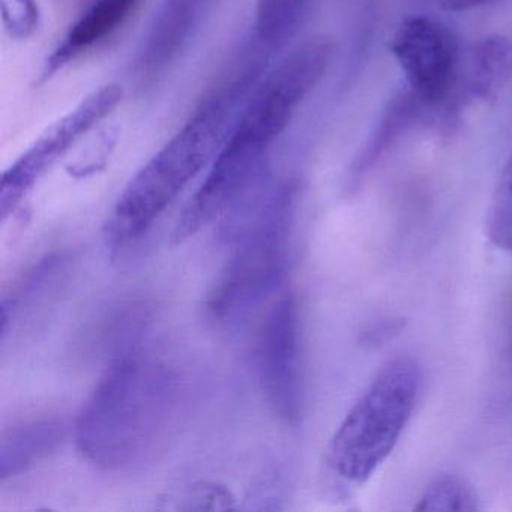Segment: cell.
I'll return each mask as SVG.
<instances>
[{
  "mask_svg": "<svg viewBox=\"0 0 512 512\" xmlns=\"http://www.w3.org/2000/svg\"><path fill=\"white\" fill-rule=\"evenodd\" d=\"M403 329L401 320H388V322L380 323L374 326L371 332H368V340L373 344L383 343V341L391 338L392 335L398 334Z\"/></svg>",
  "mask_w": 512,
  "mask_h": 512,
  "instance_id": "2e32d148",
  "label": "cell"
},
{
  "mask_svg": "<svg viewBox=\"0 0 512 512\" xmlns=\"http://www.w3.org/2000/svg\"><path fill=\"white\" fill-rule=\"evenodd\" d=\"M491 2H496V0H440V7L442 10L458 13V11L473 10V8L491 4Z\"/></svg>",
  "mask_w": 512,
  "mask_h": 512,
  "instance_id": "e0dca14e",
  "label": "cell"
},
{
  "mask_svg": "<svg viewBox=\"0 0 512 512\" xmlns=\"http://www.w3.org/2000/svg\"><path fill=\"white\" fill-rule=\"evenodd\" d=\"M139 5L140 0H94L46 59L38 83L49 82L59 71L110 40Z\"/></svg>",
  "mask_w": 512,
  "mask_h": 512,
  "instance_id": "9c48e42d",
  "label": "cell"
},
{
  "mask_svg": "<svg viewBox=\"0 0 512 512\" xmlns=\"http://www.w3.org/2000/svg\"><path fill=\"white\" fill-rule=\"evenodd\" d=\"M178 383L158 362L124 356L104 374L80 413L77 448L107 470L142 463L173 421Z\"/></svg>",
  "mask_w": 512,
  "mask_h": 512,
  "instance_id": "6da1fadb",
  "label": "cell"
},
{
  "mask_svg": "<svg viewBox=\"0 0 512 512\" xmlns=\"http://www.w3.org/2000/svg\"><path fill=\"white\" fill-rule=\"evenodd\" d=\"M208 4L209 0H163L137 55L134 68L140 80L152 82L179 58L196 34Z\"/></svg>",
  "mask_w": 512,
  "mask_h": 512,
  "instance_id": "ba28073f",
  "label": "cell"
},
{
  "mask_svg": "<svg viewBox=\"0 0 512 512\" xmlns=\"http://www.w3.org/2000/svg\"><path fill=\"white\" fill-rule=\"evenodd\" d=\"M389 49L410 91L425 106L448 98L457 79L458 47L445 25L430 17H407L392 34Z\"/></svg>",
  "mask_w": 512,
  "mask_h": 512,
  "instance_id": "8992f818",
  "label": "cell"
},
{
  "mask_svg": "<svg viewBox=\"0 0 512 512\" xmlns=\"http://www.w3.org/2000/svg\"><path fill=\"white\" fill-rule=\"evenodd\" d=\"M298 187L281 185L253 223L212 287L208 308L218 320L238 319L262 304L286 280L292 256Z\"/></svg>",
  "mask_w": 512,
  "mask_h": 512,
  "instance_id": "3957f363",
  "label": "cell"
},
{
  "mask_svg": "<svg viewBox=\"0 0 512 512\" xmlns=\"http://www.w3.org/2000/svg\"><path fill=\"white\" fill-rule=\"evenodd\" d=\"M487 236L496 247L512 251V155L497 182L487 215Z\"/></svg>",
  "mask_w": 512,
  "mask_h": 512,
  "instance_id": "5bb4252c",
  "label": "cell"
},
{
  "mask_svg": "<svg viewBox=\"0 0 512 512\" xmlns=\"http://www.w3.org/2000/svg\"><path fill=\"white\" fill-rule=\"evenodd\" d=\"M301 325L295 296L284 295L269 311L259 340V374L269 406L296 424L302 406Z\"/></svg>",
  "mask_w": 512,
  "mask_h": 512,
  "instance_id": "52a82bcc",
  "label": "cell"
},
{
  "mask_svg": "<svg viewBox=\"0 0 512 512\" xmlns=\"http://www.w3.org/2000/svg\"><path fill=\"white\" fill-rule=\"evenodd\" d=\"M65 425L59 421L34 422L14 428L2 440L0 475L8 478L55 451L64 439Z\"/></svg>",
  "mask_w": 512,
  "mask_h": 512,
  "instance_id": "7c38bea8",
  "label": "cell"
},
{
  "mask_svg": "<svg viewBox=\"0 0 512 512\" xmlns=\"http://www.w3.org/2000/svg\"><path fill=\"white\" fill-rule=\"evenodd\" d=\"M512 50L502 37H488L473 50L466 80L458 97V112L473 103H484L496 95L505 82Z\"/></svg>",
  "mask_w": 512,
  "mask_h": 512,
  "instance_id": "8fae6325",
  "label": "cell"
},
{
  "mask_svg": "<svg viewBox=\"0 0 512 512\" xmlns=\"http://www.w3.org/2000/svg\"><path fill=\"white\" fill-rule=\"evenodd\" d=\"M124 97L119 85H106L86 95L73 110L47 127L34 143L8 167L0 182V211L7 218L41 178L109 118Z\"/></svg>",
  "mask_w": 512,
  "mask_h": 512,
  "instance_id": "5b68a950",
  "label": "cell"
},
{
  "mask_svg": "<svg viewBox=\"0 0 512 512\" xmlns=\"http://www.w3.org/2000/svg\"><path fill=\"white\" fill-rule=\"evenodd\" d=\"M419 368L412 359L389 362L353 404L332 437L329 464L350 484H364L389 457L418 397Z\"/></svg>",
  "mask_w": 512,
  "mask_h": 512,
  "instance_id": "277c9868",
  "label": "cell"
},
{
  "mask_svg": "<svg viewBox=\"0 0 512 512\" xmlns=\"http://www.w3.org/2000/svg\"><path fill=\"white\" fill-rule=\"evenodd\" d=\"M424 106L425 104L410 89L401 92L388 104L370 139L358 155V160L353 163L349 176L350 187L355 188L376 166L377 161L382 160L389 149L394 148L403 139L404 134L418 121Z\"/></svg>",
  "mask_w": 512,
  "mask_h": 512,
  "instance_id": "30bf717a",
  "label": "cell"
},
{
  "mask_svg": "<svg viewBox=\"0 0 512 512\" xmlns=\"http://www.w3.org/2000/svg\"><path fill=\"white\" fill-rule=\"evenodd\" d=\"M250 73L203 98L178 133L137 172L116 203L109 223L113 244L145 235L187 185L217 157L236 109L254 86Z\"/></svg>",
  "mask_w": 512,
  "mask_h": 512,
  "instance_id": "7a4b0ae2",
  "label": "cell"
},
{
  "mask_svg": "<svg viewBox=\"0 0 512 512\" xmlns=\"http://www.w3.org/2000/svg\"><path fill=\"white\" fill-rule=\"evenodd\" d=\"M38 0H2V22L14 40H28L40 25Z\"/></svg>",
  "mask_w": 512,
  "mask_h": 512,
  "instance_id": "9a60e30c",
  "label": "cell"
},
{
  "mask_svg": "<svg viewBox=\"0 0 512 512\" xmlns=\"http://www.w3.org/2000/svg\"><path fill=\"white\" fill-rule=\"evenodd\" d=\"M416 511H478V497L464 479L442 475L434 479L422 494Z\"/></svg>",
  "mask_w": 512,
  "mask_h": 512,
  "instance_id": "4fadbf2b",
  "label": "cell"
},
{
  "mask_svg": "<svg viewBox=\"0 0 512 512\" xmlns=\"http://www.w3.org/2000/svg\"><path fill=\"white\" fill-rule=\"evenodd\" d=\"M506 356H508L509 364L512 365V311L511 319L508 323V331H506Z\"/></svg>",
  "mask_w": 512,
  "mask_h": 512,
  "instance_id": "ac0fdd59",
  "label": "cell"
}]
</instances>
